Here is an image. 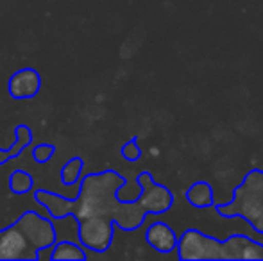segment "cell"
<instances>
[{"label": "cell", "instance_id": "cell-1", "mask_svg": "<svg viewBox=\"0 0 263 261\" xmlns=\"http://www.w3.org/2000/svg\"><path fill=\"white\" fill-rule=\"evenodd\" d=\"M125 183V177L115 170H102L83 177L73 198L61 197L47 190H36L34 200L49 211L50 218L63 220L73 216L76 220L88 216H107L122 231H136L145 222L147 211L136 200H120L117 190Z\"/></svg>", "mask_w": 263, "mask_h": 261}, {"label": "cell", "instance_id": "cell-2", "mask_svg": "<svg viewBox=\"0 0 263 261\" xmlns=\"http://www.w3.org/2000/svg\"><path fill=\"white\" fill-rule=\"evenodd\" d=\"M177 256L183 261H211V259H258L263 261V244L246 236L233 234L226 242L206 236L199 229H186L177 240Z\"/></svg>", "mask_w": 263, "mask_h": 261}, {"label": "cell", "instance_id": "cell-3", "mask_svg": "<svg viewBox=\"0 0 263 261\" xmlns=\"http://www.w3.org/2000/svg\"><path fill=\"white\" fill-rule=\"evenodd\" d=\"M217 213L226 218L242 216L256 233L263 234V170L253 168L235 188L233 198L224 206H217Z\"/></svg>", "mask_w": 263, "mask_h": 261}, {"label": "cell", "instance_id": "cell-4", "mask_svg": "<svg viewBox=\"0 0 263 261\" xmlns=\"http://www.w3.org/2000/svg\"><path fill=\"white\" fill-rule=\"evenodd\" d=\"M16 224L27 238L29 245L34 249L36 256H38V251L50 249L58 242V231H55L52 220L45 218L43 215L32 211V209L22 213L18 216Z\"/></svg>", "mask_w": 263, "mask_h": 261}, {"label": "cell", "instance_id": "cell-5", "mask_svg": "<svg viewBox=\"0 0 263 261\" xmlns=\"http://www.w3.org/2000/svg\"><path fill=\"white\" fill-rule=\"evenodd\" d=\"M79 224V242L83 247L93 252H106L113 244L115 222L107 216H88L77 220Z\"/></svg>", "mask_w": 263, "mask_h": 261}, {"label": "cell", "instance_id": "cell-6", "mask_svg": "<svg viewBox=\"0 0 263 261\" xmlns=\"http://www.w3.org/2000/svg\"><path fill=\"white\" fill-rule=\"evenodd\" d=\"M136 181L142 186V193L138 197V202L147 213L153 215H161L166 213L174 206V195L166 186L158 185L153 179L151 172L143 170L136 175Z\"/></svg>", "mask_w": 263, "mask_h": 261}, {"label": "cell", "instance_id": "cell-7", "mask_svg": "<svg viewBox=\"0 0 263 261\" xmlns=\"http://www.w3.org/2000/svg\"><path fill=\"white\" fill-rule=\"evenodd\" d=\"M0 259L2 261H38L34 249L29 245L25 234L16 222L0 231Z\"/></svg>", "mask_w": 263, "mask_h": 261}, {"label": "cell", "instance_id": "cell-8", "mask_svg": "<svg viewBox=\"0 0 263 261\" xmlns=\"http://www.w3.org/2000/svg\"><path fill=\"white\" fill-rule=\"evenodd\" d=\"M40 90H42V75L38 73V70L31 68V66L16 70L7 83V91L16 101L36 97Z\"/></svg>", "mask_w": 263, "mask_h": 261}, {"label": "cell", "instance_id": "cell-9", "mask_svg": "<svg viewBox=\"0 0 263 261\" xmlns=\"http://www.w3.org/2000/svg\"><path fill=\"white\" fill-rule=\"evenodd\" d=\"M145 240L154 251L161 252V254H168V252L176 251L177 247V234L174 233V229L170 226H166L165 222H154L149 226L145 233Z\"/></svg>", "mask_w": 263, "mask_h": 261}, {"label": "cell", "instance_id": "cell-10", "mask_svg": "<svg viewBox=\"0 0 263 261\" xmlns=\"http://www.w3.org/2000/svg\"><path fill=\"white\" fill-rule=\"evenodd\" d=\"M32 143V131L29 126L20 124L14 127V143L7 149H0V165L7 163L13 157H18L24 152L25 147H29Z\"/></svg>", "mask_w": 263, "mask_h": 261}, {"label": "cell", "instance_id": "cell-11", "mask_svg": "<svg viewBox=\"0 0 263 261\" xmlns=\"http://www.w3.org/2000/svg\"><path fill=\"white\" fill-rule=\"evenodd\" d=\"M186 200L192 208L195 209H204L213 206V188L210 183L206 181H197L186 190Z\"/></svg>", "mask_w": 263, "mask_h": 261}, {"label": "cell", "instance_id": "cell-12", "mask_svg": "<svg viewBox=\"0 0 263 261\" xmlns=\"http://www.w3.org/2000/svg\"><path fill=\"white\" fill-rule=\"evenodd\" d=\"M50 261H84L86 259V252H84L83 245H77L73 242H55L50 249L49 254Z\"/></svg>", "mask_w": 263, "mask_h": 261}, {"label": "cell", "instance_id": "cell-13", "mask_svg": "<svg viewBox=\"0 0 263 261\" xmlns=\"http://www.w3.org/2000/svg\"><path fill=\"white\" fill-rule=\"evenodd\" d=\"M34 188V179L25 170H13L9 175V190L14 195H25Z\"/></svg>", "mask_w": 263, "mask_h": 261}, {"label": "cell", "instance_id": "cell-14", "mask_svg": "<svg viewBox=\"0 0 263 261\" xmlns=\"http://www.w3.org/2000/svg\"><path fill=\"white\" fill-rule=\"evenodd\" d=\"M83 168H84L83 157L76 156V157H72V159H68L65 165H63V168H61V183L65 186L76 185V183L79 181Z\"/></svg>", "mask_w": 263, "mask_h": 261}, {"label": "cell", "instance_id": "cell-15", "mask_svg": "<svg viewBox=\"0 0 263 261\" xmlns=\"http://www.w3.org/2000/svg\"><path fill=\"white\" fill-rule=\"evenodd\" d=\"M54 152H55V147L52 143H40V145H36L34 150H32V157H34L36 163L45 165L47 161H50Z\"/></svg>", "mask_w": 263, "mask_h": 261}, {"label": "cell", "instance_id": "cell-16", "mask_svg": "<svg viewBox=\"0 0 263 261\" xmlns=\"http://www.w3.org/2000/svg\"><path fill=\"white\" fill-rule=\"evenodd\" d=\"M122 157L127 161H138L142 157V149L138 147V138H131L122 147Z\"/></svg>", "mask_w": 263, "mask_h": 261}]
</instances>
